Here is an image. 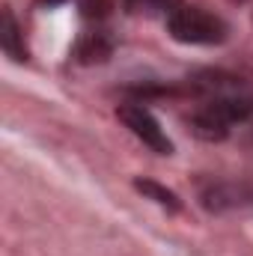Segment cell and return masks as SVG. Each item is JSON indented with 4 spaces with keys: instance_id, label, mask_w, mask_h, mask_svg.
<instances>
[{
    "instance_id": "obj_3",
    "label": "cell",
    "mask_w": 253,
    "mask_h": 256,
    "mask_svg": "<svg viewBox=\"0 0 253 256\" xmlns=\"http://www.w3.org/2000/svg\"><path fill=\"white\" fill-rule=\"evenodd\" d=\"M120 120L126 122V128L137 137L143 140L152 152L158 155H173V140L167 137V131L161 128V122L155 120V114L143 104H122L120 108Z\"/></svg>"
},
{
    "instance_id": "obj_1",
    "label": "cell",
    "mask_w": 253,
    "mask_h": 256,
    "mask_svg": "<svg viewBox=\"0 0 253 256\" xmlns=\"http://www.w3.org/2000/svg\"><path fill=\"white\" fill-rule=\"evenodd\" d=\"M200 90H202V104L194 110L190 128L202 140H224L230 134V126L253 114V96L236 78L208 74L206 80H200Z\"/></svg>"
},
{
    "instance_id": "obj_2",
    "label": "cell",
    "mask_w": 253,
    "mask_h": 256,
    "mask_svg": "<svg viewBox=\"0 0 253 256\" xmlns=\"http://www.w3.org/2000/svg\"><path fill=\"white\" fill-rule=\"evenodd\" d=\"M167 30L182 45H220L226 39V24L202 6H179L167 18Z\"/></svg>"
},
{
    "instance_id": "obj_6",
    "label": "cell",
    "mask_w": 253,
    "mask_h": 256,
    "mask_svg": "<svg viewBox=\"0 0 253 256\" xmlns=\"http://www.w3.org/2000/svg\"><path fill=\"white\" fill-rule=\"evenodd\" d=\"M78 54H80L84 63H102L110 54V39L104 33H98V30L96 33H86L84 42H80V48H78Z\"/></svg>"
},
{
    "instance_id": "obj_7",
    "label": "cell",
    "mask_w": 253,
    "mask_h": 256,
    "mask_svg": "<svg viewBox=\"0 0 253 256\" xmlns=\"http://www.w3.org/2000/svg\"><path fill=\"white\" fill-rule=\"evenodd\" d=\"M134 188H137L140 194H146L149 200H155L158 206L170 208V212H176V208H179V196L170 191V188H164V185L152 182V179H137V182H134Z\"/></svg>"
},
{
    "instance_id": "obj_4",
    "label": "cell",
    "mask_w": 253,
    "mask_h": 256,
    "mask_svg": "<svg viewBox=\"0 0 253 256\" xmlns=\"http://www.w3.org/2000/svg\"><path fill=\"white\" fill-rule=\"evenodd\" d=\"M0 45L3 51L15 60V63H24L27 60V48H24V33L12 15V9H3V33H0Z\"/></svg>"
},
{
    "instance_id": "obj_5",
    "label": "cell",
    "mask_w": 253,
    "mask_h": 256,
    "mask_svg": "<svg viewBox=\"0 0 253 256\" xmlns=\"http://www.w3.org/2000/svg\"><path fill=\"white\" fill-rule=\"evenodd\" d=\"M182 6V0H126V9L134 15H146V18H170L176 9Z\"/></svg>"
}]
</instances>
